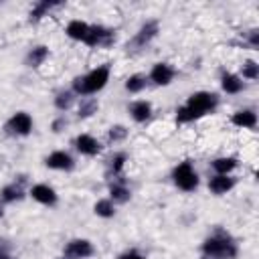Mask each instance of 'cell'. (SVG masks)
Masks as SVG:
<instances>
[{
  "label": "cell",
  "instance_id": "6da1fadb",
  "mask_svg": "<svg viewBox=\"0 0 259 259\" xmlns=\"http://www.w3.org/2000/svg\"><path fill=\"white\" fill-rule=\"evenodd\" d=\"M214 105H217L214 93H206V91L194 93V95H190L188 103L176 111V119L178 121H192V119L200 117L202 113H206L208 109H212Z\"/></svg>",
  "mask_w": 259,
  "mask_h": 259
},
{
  "label": "cell",
  "instance_id": "7a4b0ae2",
  "mask_svg": "<svg viewBox=\"0 0 259 259\" xmlns=\"http://www.w3.org/2000/svg\"><path fill=\"white\" fill-rule=\"evenodd\" d=\"M107 79H109V67H99V69L91 71V73L85 75V77H77L75 83H73V87H75L77 93L89 95V93H95V91H99L101 87H105Z\"/></svg>",
  "mask_w": 259,
  "mask_h": 259
},
{
  "label": "cell",
  "instance_id": "3957f363",
  "mask_svg": "<svg viewBox=\"0 0 259 259\" xmlns=\"http://www.w3.org/2000/svg\"><path fill=\"white\" fill-rule=\"evenodd\" d=\"M202 251L210 257H217V259H233L237 255V247L231 243V239L221 237V235L206 239L202 245Z\"/></svg>",
  "mask_w": 259,
  "mask_h": 259
},
{
  "label": "cell",
  "instance_id": "277c9868",
  "mask_svg": "<svg viewBox=\"0 0 259 259\" xmlns=\"http://www.w3.org/2000/svg\"><path fill=\"white\" fill-rule=\"evenodd\" d=\"M174 182L178 184V188L182 190H194L198 186V176L192 170L190 162H182L180 166L174 168Z\"/></svg>",
  "mask_w": 259,
  "mask_h": 259
},
{
  "label": "cell",
  "instance_id": "5b68a950",
  "mask_svg": "<svg viewBox=\"0 0 259 259\" xmlns=\"http://www.w3.org/2000/svg\"><path fill=\"white\" fill-rule=\"evenodd\" d=\"M111 40H113V32L111 30H107L103 26H89V32H87L83 42H87L89 47H99V45L107 47V45H111Z\"/></svg>",
  "mask_w": 259,
  "mask_h": 259
},
{
  "label": "cell",
  "instance_id": "8992f818",
  "mask_svg": "<svg viewBox=\"0 0 259 259\" xmlns=\"http://www.w3.org/2000/svg\"><path fill=\"white\" fill-rule=\"evenodd\" d=\"M91 253H93V247H91V243L85 241V239H75V241H71V243L65 247V255L75 257V259L89 257Z\"/></svg>",
  "mask_w": 259,
  "mask_h": 259
},
{
  "label": "cell",
  "instance_id": "52a82bcc",
  "mask_svg": "<svg viewBox=\"0 0 259 259\" xmlns=\"http://www.w3.org/2000/svg\"><path fill=\"white\" fill-rule=\"evenodd\" d=\"M30 127H32V119L28 113H16L10 121H8V130L14 132V134H20V136H26L30 134Z\"/></svg>",
  "mask_w": 259,
  "mask_h": 259
},
{
  "label": "cell",
  "instance_id": "ba28073f",
  "mask_svg": "<svg viewBox=\"0 0 259 259\" xmlns=\"http://www.w3.org/2000/svg\"><path fill=\"white\" fill-rule=\"evenodd\" d=\"M75 146H77V150H79L81 154H87V156H95V154H97V152L101 150L99 142H97L95 138L87 136V134L79 136V138L75 140Z\"/></svg>",
  "mask_w": 259,
  "mask_h": 259
},
{
  "label": "cell",
  "instance_id": "9c48e42d",
  "mask_svg": "<svg viewBox=\"0 0 259 259\" xmlns=\"http://www.w3.org/2000/svg\"><path fill=\"white\" fill-rule=\"evenodd\" d=\"M47 166L57 168V170H71L73 168V158L67 152H53L47 158Z\"/></svg>",
  "mask_w": 259,
  "mask_h": 259
},
{
  "label": "cell",
  "instance_id": "30bf717a",
  "mask_svg": "<svg viewBox=\"0 0 259 259\" xmlns=\"http://www.w3.org/2000/svg\"><path fill=\"white\" fill-rule=\"evenodd\" d=\"M30 194H32L34 200H38V202H42V204H55V200H57L55 190H53L51 186H47V184H36V186H32Z\"/></svg>",
  "mask_w": 259,
  "mask_h": 259
},
{
  "label": "cell",
  "instance_id": "8fae6325",
  "mask_svg": "<svg viewBox=\"0 0 259 259\" xmlns=\"http://www.w3.org/2000/svg\"><path fill=\"white\" fill-rule=\"evenodd\" d=\"M172 77H174V71L168 65H164V63L154 65V69H152V81L156 85H168L172 81Z\"/></svg>",
  "mask_w": 259,
  "mask_h": 259
},
{
  "label": "cell",
  "instance_id": "7c38bea8",
  "mask_svg": "<svg viewBox=\"0 0 259 259\" xmlns=\"http://www.w3.org/2000/svg\"><path fill=\"white\" fill-rule=\"evenodd\" d=\"M156 32H158V24L156 22H146L142 28H140V32L136 34V38H134V47H142V45H146V42H150L154 36H156Z\"/></svg>",
  "mask_w": 259,
  "mask_h": 259
},
{
  "label": "cell",
  "instance_id": "4fadbf2b",
  "mask_svg": "<svg viewBox=\"0 0 259 259\" xmlns=\"http://www.w3.org/2000/svg\"><path fill=\"white\" fill-rule=\"evenodd\" d=\"M233 184H235V180L229 178L227 174H219V176H214V178L208 182V186H210V190H212L214 194H223V192L231 190Z\"/></svg>",
  "mask_w": 259,
  "mask_h": 259
},
{
  "label": "cell",
  "instance_id": "5bb4252c",
  "mask_svg": "<svg viewBox=\"0 0 259 259\" xmlns=\"http://www.w3.org/2000/svg\"><path fill=\"white\" fill-rule=\"evenodd\" d=\"M87 32H89V26H87L85 22H81V20H73V22H69V26H67V34H69L71 38H77V40H85Z\"/></svg>",
  "mask_w": 259,
  "mask_h": 259
},
{
  "label": "cell",
  "instance_id": "9a60e30c",
  "mask_svg": "<svg viewBox=\"0 0 259 259\" xmlns=\"http://www.w3.org/2000/svg\"><path fill=\"white\" fill-rule=\"evenodd\" d=\"M150 113H152V107L148 101H138L132 105V117L136 121H146L150 117Z\"/></svg>",
  "mask_w": 259,
  "mask_h": 259
},
{
  "label": "cell",
  "instance_id": "2e32d148",
  "mask_svg": "<svg viewBox=\"0 0 259 259\" xmlns=\"http://www.w3.org/2000/svg\"><path fill=\"white\" fill-rule=\"evenodd\" d=\"M233 123L235 125H243V127H253L257 123V117L253 111H237L233 115Z\"/></svg>",
  "mask_w": 259,
  "mask_h": 259
},
{
  "label": "cell",
  "instance_id": "e0dca14e",
  "mask_svg": "<svg viewBox=\"0 0 259 259\" xmlns=\"http://www.w3.org/2000/svg\"><path fill=\"white\" fill-rule=\"evenodd\" d=\"M47 55H49L47 47H36V49H32V51L28 53V57H26V65H28V67H38V65L47 59Z\"/></svg>",
  "mask_w": 259,
  "mask_h": 259
},
{
  "label": "cell",
  "instance_id": "ac0fdd59",
  "mask_svg": "<svg viewBox=\"0 0 259 259\" xmlns=\"http://www.w3.org/2000/svg\"><path fill=\"white\" fill-rule=\"evenodd\" d=\"M223 89L227 91V93H239L241 89H243V81L239 79V77H235V75H223Z\"/></svg>",
  "mask_w": 259,
  "mask_h": 259
},
{
  "label": "cell",
  "instance_id": "d6986e66",
  "mask_svg": "<svg viewBox=\"0 0 259 259\" xmlns=\"http://www.w3.org/2000/svg\"><path fill=\"white\" fill-rule=\"evenodd\" d=\"M97 109V101L93 97H85L81 99V105H79V117H89L91 113H95Z\"/></svg>",
  "mask_w": 259,
  "mask_h": 259
},
{
  "label": "cell",
  "instance_id": "ffe728a7",
  "mask_svg": "<svg viewBox=\"0 0 259 259\" xmlns=\"http://www.w3.org/2000/svg\"><path fill=\"white\" fill-rule=\"evenodd\" d=\"M235 166H237V162H235L233 158H219V160L212 162V168H214L219 174H227V172H231Z\"/></svg>",
  "mask_w": 259,
  "mask_h": 259
},
{
  "label": "cell",
  "instance_id": "44dd1931",
  "mask_svg": "<svg viewBox=\"0 0 259 259\" xmlns=\"http://www.w3.org/2000/svg\"><path fill=\"white\" fill-rule=\"evenodd\" d=\"M111 198L115 202H125V200H130V190L121 184H113L111 186Z\"/></svg>",
  "mask_w": 259,
  "mask_h": 259
},
{
  "label": "cell",
  "instance_id": "7402d4cb",
  "mask_svg": "<svg viewBox=\"0 0 259 259\" xmlns=\"http://www.w3.org/2000/svg\"><path fill=\"white\" fill-rule=\"evenodd\" d=\"M144 85H146V81H144V77H142V75H132V77L127 79V83H125L127 91H132V93L142 91V89H144Z\"/></svg>",
  "mask_w": 259,
  "mask_h": 259
},
{
  "label": "cell",
  "instance_id": "603a6c76",
  "mask_svg": "<svg viewBox=\"0 0 259 259\" xmlns=\"http://www.w3.org/2000/svg\"><path fill=\"white\" fill-rule=\"evenodd\" d=\"M2 198L4 200H20L22 198V190H20V186H16V184H12V186H6L4 190H2Z\"/></svg>",
  "mask_w": 259,
  "mask_h": 259
},
{
  "label": "cell",
  "instance_id": "cb8c5ba5",
  "mask_svg": "<svg viewBox=\"0 0 259 259\" xmlns=\"http://www.w3.org/2000/svg\"><path fill=\"white\" fill-rule=\"evenodd\" d=\"M95 212H97L99 217H105V219L113 217V204H111V200H99V202L95 204Z\"/></svg>",
  "mask_w": 259,
  "mask_h": 259
},
{
  "label": "cell",
  "instance_id": "d4e9b609",
  "mask_svg": "<svg viewBox=\"0 0 259 259\" xmlns=\"http://www.w3.org/2000/svg\"><path fill=\"white\" fill-rule=\"evenodd\" d=\"M51 6H55V2H38V4L30 10V20H34V22H36V20H38V18H40L49 8H51Z\"/></svg>",
  "mask_w": 259,
  "mask_h": 259
},
{
  "label": "cell",
  "instance_id": "484cf974",
  "mask_svg": "<svg viewBox=\"0 0 259 259\" xmlns=\"http://www.w3.org/2000/svg\"><path fill=\"white\" fill-rule=\"evenodd\" d=\"M71 103H73V95H71L69 91H61V93L55 97V105H57L59 109H67Z\"/></svg>",
  "mask_w": 259,
  "mask_h": 259
},
{
  "label": "cell",
  "instance_id": "4316f807",
  "mask_svg": "<svg viewBox=\"0 0 259 259\" xmlns=\"http://www.w3.org/2000/svg\"><path fill=\"white\" fill-rule=\"evenodd\" d=\"M257 75H259V71H257V63L249 61V63H245V65H243V77L257 79Z\"/></svg>",
  "mask_w": 259,
  "mask_h": 259
},
{
  "label": "cell",
  "instance_id": "83f0119b",
  "mask_svg": "<svg viewBox=\"0 0 259 259\" xmlns=\"http://www.w3.org/2000/svg\"><path fill=\"white\" fill-rule=\"evenodd\" d=\"M125 127L123 125H115V127H111L109 130V140H113V142H117V140H123L125 138Z\"/></svg>",
  "mask_w": 259,
  "mask_h": 259
},
{
  "label": "cell",
  "instance_id": "f1b7e54d",
  "mask_svg": "<svg viewBox=\"0 0 259 259\" xmlns=\"http://www.w3.org/2000/svg\"><path fill=\"white\" fill-rule=\"evenodd\" d=\"M123 160H125L123 154H117V156L111 160V170H113V174H119V170H121V166H123Z\"/></svg>",
  "mask_w": 259,
  "mask_h": 259
},
{
  "label": "cell",
  "instance_id": "f546056e",
  "mask_svg": "<svg viewBox=\"0 0 259 259\" xmlns=\"http://www.w3.org/2000/svg\"><path fill=\"white\" fill-rule=\"evenodd\" d=\"M119 259H144V257H142V255H138V253H134V251H130V253L119 255Z\"/></svg>",
  "mask_w": 259,
  "mask_h": 259
},
{
  "label": "cell",
  "instance_id": "4dcf8cb0",
  "mask_svg": "<svg viewBox=\"0 0 259 259\" xmlns=\"http://www.w3.org/2000/svg\"><path fill=\"white\" fill-rule=\"evenodd\" d=\"M63 125H65V119H57V121L53 123V132H61Z\"/></svg>",
  "mask_w": 259,
  "mask_h": 259
},
{
  "label": "cell",
  "instance_id": "1f68e13d",
  "mask_svg": "<svg viewBox=\"0 0 259 259\" xmlns=\"http://www.w3.org/2000/svg\"><path fill=\"white\" fill-rule=\"evenodd\" d=\"M0 259H12L8 253H0Z\"/></svg>",
  "mask_w": 259,
  "mask_h": 259
},
{
  "label": "cell",
  "instance_id": "d6a6232c",
  "mask_svg": "<svg viewBox=\"0 0 259 259\" xmlns=\"http://www.w3.org/2000/svg\"><path fill=\"white\" fill-rule=\"evenodd\" d=\"M0 212H2V210H0Z\"/></svg>",
  "mask_w": 259,
  "mask_h": 259
}]
</instances>
